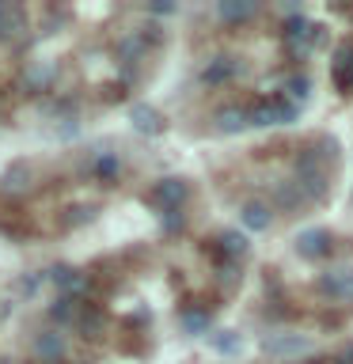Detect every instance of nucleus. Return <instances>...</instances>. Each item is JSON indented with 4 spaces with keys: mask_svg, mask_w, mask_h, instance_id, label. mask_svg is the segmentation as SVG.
Listing matches in <instances>:
<instances>
[]
</instances>
